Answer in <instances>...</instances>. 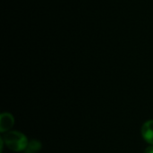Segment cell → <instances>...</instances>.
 Masks as SVG:
<instances>
[{"label": "cell", "instance_id": "6da1fadb", "mask_svg": "<svg viewBox=\"0 0 153 153\" xmlns=\"http://www.w3.org/2000/svg\"><path fill=\"white\" fill-rule=\"evenodd\" d=\"M2 138L4 140V145L15 152H24L29 143V140L26 135L19 131H9L4 133Z\"/></svg>", "mask_w": 153, "mask_h": 153}, {"label": "cell", "instance_id": "7a4b0ae2", "mask_svg": "<svg viewBox=\"0 0 153 153\" xmlns=\"http://www.w3.org/2000/svg\"><path fill=\"white\" fill-rule=\"evenodd\" d=\"M14 125V117L12 114L4 112L0 116V132L2 134L7 133Z\"/></svg>", "mask_w": 153, "mask_h": 153}, {"label": "cell", "instance_id": "3957f363", "mask_svg": "<svg viewBox=\"0 0 153 153\" xmlns=\"http://www.w3.org/2000/svg\"><path fill=\"white\" fill-rule=\"evenodd\" d=\"M141 134L143 139L147 143L153 145V120H148L143 125Z\"/></svg>", "mask_w": 153, "mask_h": 153}, {"label": "cell", "instance_id": "277c9868", "mask_svg": "<svg viewBox=\"0 0 153 153\" xmlns=\"http://www.w3.org/2000/svg\"><path fill=\"white\" fill-rule=\"evenodd\" d=\"M42 148V144L39 140L32 139L29 141V143L24 151V153H38Z\"/></svg>", "mask_w": 153, "mask_h": 153}, {"label": "cell", "instance_id": "5b68a950", "mask_svg": "<svg viewBox=\"0 0 153 153\" xmlns=\"http://www.w3.org/2000/svg\"><path fill=\"white\" fill-rule=\"evenodd\" d=\"M144 153H153V145H150V146H148V147L145 149Z\"/></svg>", "mask_w": 153, "mask_h": 153}]
</instances>
